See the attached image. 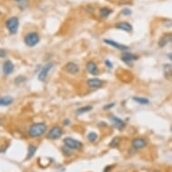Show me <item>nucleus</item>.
Returning a JSON list of instances; mask_svg holds the SVG:
<instances>
[{
  "mask_svg": "<svg viewBox=\"0 0 172 172\" xmlns=\"http://www.w3.org/2000/svg\"><path fill=\"white\" fill-rule=\"evenodd\" d=\"M132 146L133 147L134 150H141L143 149L147 146V141L143 138H134L132 141Z\"/></svg>",
  "mask_w": 172,
  "mask_h": 172,
  "instance_id": "1a4fd4ad",
  "label": "nucleus"
},
{
  "mask_svg": "<svg viewBox=\"0 0 172 172\" xmlns=\"http://www.w3.org/2000/svg\"><path fill=\"white\" fill-rule=\"evenodd\" d=\"M132 99L137 102L141 105H148L150 104V100L148 99V98H145V97H140V96H134Z\"/></svg>",
  "mask_w": 172,
  "mask_h": 172,
  "instance_id": "aec40b11",
  "label": "nucleus"
},
{
  "mask_svg": "<svg viewBox=\"0 0 172 172\" xmlns=\"http://www.w3.org/2000/svg\"><path fill=\"white\" fill-rule=\"evenodd\" d=\"M115 27L119 30L125 31L127 33H130L132 31V25L127 22H119L115 24Z\"/></svg>",
  "mask_w": 172,
  "mask_h": 172,
  "instance_id": "4468645a",
  "label": "nucleus"
},
{
  "mask_svg": "<svg viewBox=\"0 0 172 172\" xmlns=\"http://www.w3.org/2000/svg\"><path fill=\"white\" fill-rule=\"evenodd\" d=\"M47 131V125L45 122H35L33 124L29 130L28 134L31 138H39L46 132Z\"/></svg>",
  "mask_w": 172,
  "mask_h": 172,
  "instance_id": "f257e3e1",
  "label": "nucleus"
},
{
  "mask_svg": "<svg viewBox=\"0 0 172 172\" xmlns=\"http://www.w3.org/2000/svg\"><path fill=\"white\" fill-rule=\"evenodd\" d=\"M115 103H110V104H108V105H105L104 106V110H109V109H111V108L115 107Z\"/></svg>",
  "mask_w": 172,
  "mask_h": 172,
  "instance_id": "a878e982",
  "label": "nucleus"
},
{
  "mask_svg": "<svg viewBox=\"0 0 172 172\" xmlns=\"http://www.w3.org/2000/svg\"><path fill=\"white\" fill-rule=\"evenodd\" d=\"M70 124H71V122H70L69 119H65V120L63 121V125H69Z\"/></svg>",
  "mask_w": 172,
  "mask_h": 172,
  "instance_id": "c85d7f7f",
  "label": "nucleus"
},
{
  "mask_svg": "<svg viewBox=\"0 0 172 172\" xmlns=\"http://www.w3.org/2000/svg\"><path fill=\"white\" fill-rule=\"evenodd\" d=\"M62 150H63V154H64L65 156L69 157V156H71V155H72V151H71V150H70V149H69V148H67L66 146L64 147V148H62Z\"/></svg>",
  "mask_w": 172,
  "mask_h": 172,
  "instance_id": "b1692460",
  "label": "nucleus"
},
{
  "mask_svg": "<svg viewBox=\"0 0 172 172\" xmlns=\"http://www.w3.org/2000/svg\"><path fill=\"white\" fill-rule=\"evenodd\" d=\"M105 66L108 67L109 69H112V68H113V64H112V62H111L110 60L106 59V60L105 61Z\"/></svg>",
  "mask_w": 172,
  "mask_h": 172,
  "instance_id": "cd10ccee",
  "label": "nucleus"
},
{
  "mask_svg": "<svg viewBox=\"0 0 172 172\" xmlns=\"http://www.w3.org/2000/svg\"><path fill=\"white\" fill-rule=\"evenodd\" d=\"M169 42H172V33L164 34L162 37L159 39L158 44H159V46L161 47V48H163V47H165Z\"/></svg>",
  "mask_w": 172,
  "mask_h": 172,
  "instance_id": "2eb2a0df",
  "label": "nucleus"
},
{
  "mask_svg": "<svg viewBox=\"0 0 172 172\" xmlns=\"http://www.w3.org/2000/svg\"><path fill=\"white\" fill-rule=\"evenodd\" d=\"M40 42V36L37 33L35 32H31L27 33L24 37V42L29 47H34L37 45Z\"/></svg>",
  "mask_w": 172,
  "mask_h": 172,
  "instance_id": "7ed1b4c3",
  "label": "nucleus"
},
{
  "mask_svg": "<svg viewBox=\"0 0 172 172\" xmlns=\"http://www.w3.org/2000/svg\"><path fill=\"white\" fill-rule=\"evenodd\" d=\"M87 85L88 86V88H90L96 89V88H101L103 86V80L99 79L98 78H91V79H88Z\"/></svg>",
  "mask_w": 172,
  "mask_h": 172,
  "instance_id": "9b49d317",
  "label": "nucleus"
},
{
  "mask_svg": "<svg viewBox=\"0 0 172 172\" xmlns=\"http://www.w3.org/2000/svg\"><path fill=\"white\" fill-rule=\"evenodd\" d=\"M13 102H14V98L10 96H6L0 97V105L1 106L10 105Z\"/></svg>",
  "mask_w": 172,
  "mask_h": 172,
  "instance_id": "f3484780",
  "label": "nucleus"
},
{
  "mask_svg": "<svg viewBox=\"0 0 172 172\" xmlns=\"http://www.w3.org/2000/svg\"><path fill=\"white\" fill-rule=\"evenodd\" d=\"M62 134L63 130L61 129V127H59V125H54L49 130L47 133V138L50 140H57L62 136Z\"/></svg>",
  "mask_w": 172,
  "mask_h": 172,
  "instance_id": "39448f33",
  "label": "nucleus"
},
{
  "mask_svg": "<svg viewBox=\"0 0 172 172\" xmlns=\"http://www.w3.org/2000/svg\"><path fill=\"white\" fill-rule=\"evenodd\" d=\"M6 25L7 30L11 34H15L18 31L19 27V19L16 16H12L8 18L6 22Z\"/></svg>",
  "mask_w": 172,
  "mask_h": 172,
  "instance_id": "f03ea898",
  "label": "nucleus"
},
{
  "mask_svg": "<svg viewBox=\"0 0 172 172\" xmlns=\"http://www.w3.org/2000/svg\"><path fill=\"white\" fill-rule=\"evenodd\" d=\"M88 142H96V140L98 139V135H97V133L96 132H90L88 134Z\"/></svg>",
  "mask_w": 172,
  "mask_h": 172,
  "instance_id": "5701e85b",
  "label": "nucleus"
},
{
  "mask_svg": "<svg viewBox=\"0 0 172 172\" xmlns=\"http://www.w3.org/2000/svg\"><path fill=\"white\" fill-rule=\"evenodd\" d=\"M120 143H121V139H120V137L116 136L111 142H110L109 146L111 147V148H117V147L120 145Z\"/></svg>",
  "mask_w": 172,
  "mask_h": 172,
  "instance_id": "4be33fe9",
  "label": "nucleus"
},
{
  "mask_svg": "<svg viewBox=\"0 0 172 172\" xmlns=\"http://www.w3.org/2000/svg\"><path fill=\"white\" fill-rule=\"evenodd\" d=\"M122 14L124 15V16H131V14H132V10L129 9V8H125V9H122Z\"/></svg>",
  "mask_w": 172,
  "mask_h": 172,
  "instance_id": "393cba45",
  "label": "nucleus"
},
{
  "mask_svg": "<svg viewBox=\"0 0 172 172\" xmlns=\"http://www.w3.org/2000/svg\"><path fill=\"white\" fill-rule=\"evenodd\" d=\"M63 69L67 73H69V74H70V75H76V74H78V73H79V71H80L79 66L75 62H72V61L68 62L64 66Z\"/></svg>",
  "mask_w": 172,
  "mask_h": 172,
  "instance_id": "423d86ee",
  "label": "nucleus"
},
{
  "mask_svg": "<svg viewBox=\"0 0 172 172\" xmlns=\"http://www.w3.org/2000/svg\"><path fill=\"white\" fill-rule=\"evenodd\" d=\"M104 42L110 45V46H112L114 48H115L116 50H119V51H122V52H126L127 50H129V47L125 45V44H122V43H119L115 41H113V40H109V39H105Z\"/></svg>",
  "mask_w": 172,
  "mask_h": 172,
  "instance_id": "6e6552de",
  "label": "nucleus"
},
{
  "mask_svg": "<svg viewBox=\"0 0 172 172\" xmlns=\"http://www.w3.org/2000/svg\"><path fill=\"white\" fill-rule=\"evenodd\" d=\"M6 56V51L4 49H0V58H5Z\"/></svg>",
  "mask_w": 172,
  "mask_h": 172,
  "instance_id": "bb28decb",
  "label": "nucleus"
},
{
  "mask_svg": "<svg viewBox=\"0 0 172 172\" xmlns=\"http://www.w3.org/2000/svg\"><path fill=\"white\" fill-rule=\"evenodd\" d=\"M109 118H110V122H112L113 125L115 128H117L118 130H122L125 127V122L122 119H120L119 117L115 116V115H111Z\"/></svg>",
  "mask_w": 172,
  "mask_h": 172,
  "instance_id": "f8f14e48",
  "label": "nucleus"
},
{
  "mask_svg": "<svg viewBox=\"0 0 172 172\" xmlns=\"http://www.w3.org/2000/svg\"><path fill=\"white\" fill-rule=\"evenodd\" d=\"M168 58L172 61V53H168Z\"/></svg>",
  "mask_w": 172,
  "mask_h": 172,
  "instance_id": "7c9ffc66",
  "label": "nucleus"
},
{
  "mask_svg": "<svg viewBox=\"0 0 172 172\" xmlns=\"http://www.w3.org/2000/svg\"><path fill=\"white\" fill-rule=\"evenodd\" d=\"M0 15H1V12H0Z\"/></svg>",
  "mask_w": 172,
  "mask_h": 172,
  "instance_id": "f704fd0d",
  "label": "nucleus"
},
{
  "mask_svg": "<svg viewBox=\"0 0 172 172\" xmlns=\"http://www.w3.org/2000/svg\"><path fill=\"white\" fill-rule=\"evenodd\" d=\"M136 59H138V56L134 55L131 52H125L121 55V60H122L125 63H126L128 65L132 64L133 61L136 60Z\"/></svg>",
  "mask_w": 172,
  "mask_h": 172,
  "instance_id": "9d476101",
  "label": "nucleus"
},
{
  "mask_svg": "<svg viewBox=\"0 0 172 172\" xmlns=\"http://www.w3.org/2000/svg\"><path fill=\"white\" fill-rule=\"evenodd\" d=\"M14 69H15V66H14V63L12 62L10 59H7L6 62L4 63V66H3V71L6 75H10L13 73L14 71Z\"/></svg>",
  "mask_w": 172,
  "mask_h": 172,
  "instance_id": "dca6fc26",
  "label": "nucleus"
},
{
  "mask_svg": "<svg viewBox=\"0 0 172 172\" xmlns=\"http://www.w3.org/2000/svg\"><path fill=\"white\" fill-rule=\"evenodd\" d=\"M86 67H87V69H88V73H90V74L93 75V76H96V75L98 74V73H99V69H98L97 65L96 64V62H95V61H93V60L88 61Z\"/></svg>",
  "mask_w": 172,
  "mask_h": 172,
  "instance_id": "ddd939ff",
  "label": "nucleus"
},
{
  "mask_svg": "<svg viewBox=\"0 0 172 172\" xmlns=\"http://www.w3.org/2000/svg\"><path fill=\"white\" fill-rule=\"evenodd\" d=\"M36 150H37V148H36L35 146L29 145V147H28V153H27V156H26V159H30L31 158H33V155L36 152Z\"/></svg>",
  "mask_w": 172,
  "mask_h": 172,
  "instance_id": "412c9836",
  "label": "nucleus"
},
{
  "mask_svg": "<svg viewBox=\"0 0 172 172\" xmlns=\"http://www.w3.org/2000/svg\"><path fill=\"white\" fill-rule=\"evenodd\" d=\"M111 14H112V10L110 8H108V7H102L99 10V15L103 18H107Z\"/></svg>",
  "mask_w": 172,
  "mask_h": 172,
  "instance_id": "6ab92c4d",
  "label": "nucleus"
},
{
  "mask_svg": "<svg viewBox=\"0 0 172 172\" xmlns=\"http://www.w3.org/2000/svg\"><path fill=\"white\" fill-rule=\"evenodd\" d=\"M15 1H16L18 3H23V2H25L26 0H15Z\"/></svg>",
  "mask_w": 172,
  "mask_h": 172,
  "instance_id": "2f4dec72",
  "label": "nucleus"
},
{
  "mask_svg": "<svg viewBox=\"0 0 172 172\" xmlns=\"http://www.w3.org/2000/svg\"><path fill=\"white\" fill-rule=\"evenodd\" d=\"M92 109H93V106L92 105H85V106H82V107H79V109H77L76 114L78 115H83V114L90 112Z\"/></svg>",
  "mask_w": 172,
  "mask_h": 172,
  "instance_id": "a211bd4d",
  "label": "nucleus"
},
{
  "mask_svg": "<svg viewBox=\"0 0 172 172\" xmlns=\"http://www.w3.org/2000/svg\"><path fill=\"white\" fill-rule=\"evenodd\" d=\"M63 143H64V146H66L67 148L70 150H81L83 147V144L81 142L74 138H71V137L65 138L63 140Z\"/></svg>",
  "mask_w": 172,
  "mask_h": 172,
  "instance_id": "20e7f679",
  "label": "nucleus"
},
{
  "mask_svg": "<svg viewBox=\"0 0 172 172\" xmlns=\"http://www.w3.org/2000/svg\"><path fill=\"white\" fill-rule=\"evenodd\" d=\"M53 68V63L50 62V63H47L45 66L42 67V69L40 70L39 72V75H38V79L42 82L45 81L48 74H49V72H50L52 70V69Z\"/></svg>",
  "mask_w": 172,
  "mask_h": 172,
  "instance_id": "0eeeda50",
  "label": "nucleus"
},
{
  "mask_svg": "<svg viewBox=\"0 0 172 172\" xmlns=\"http://www.w3.org/2000/svg\"><path fill=\"white\" fill-rule=\"evenodd\" d=\"M113 168V167L112 166H107V167H105V169H104V172H110L111 171V169Z\"/></svg>",
  "mask_w": 172,
  "mask_h": 172,
  "instance_id": "c756f323",
  "label": "nucleus"
},
{
  "mask_svg": "<svg viewBox=\"0 0 172 172\" xmlns=\"http://www.w3.org/2000/svg\"><path fill=\"white\" fill-rule=\"evenodd\" d=\"M171 132H172V126H171Z\"/></svg>",
  "mask_w": 172,
  "mask_h": 172,
  "instance_id": "72a5a7b5",
  "label": "nucleus"
},
{
  "mask_svg": "<svg viewBox=\"0 0 172 172\" xmlns=\"http://www.w3.org/2000/svg\"><path fill=\"white\" fill-rule=\"evenodd\" d=\"M152 172H161V171H159V170H153Z\"/></svg>",
  "mask_w": 172,
  "mask_h": 172,
  "instance_id": "473e14b6",
  "label": "nucleus"
}]
</instances>
